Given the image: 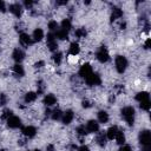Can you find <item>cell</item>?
<instances>
[{"label": "cell", "mask_w": 151, "mask_h": 151, "mask_svg": "<svg viewBox=\"0 0 151 151\" xmlns=\"http://www.w3.org/2000/svg\"><path fill=\"white\" fill-rule=\"evenodd\" d=\"M11 116H13V112H12V110H9V109H6V110H4V112H2V114H1V119H5V120H7Z\"/></svg>", "instance_id": "d6a6232c"}, {"label": "cell", "mask_w": 151, "mask_h": 151, "mask_svg": "<svg viewBox=\"0 0 151 151\" xmlns=\"http://www.w3.org/2000/svg\"><path fill=\"white\" fill-rule=\"evenodd\" d=\"M33 5H34V2L31 1V0H25V1H24V6H25L26 8H28V9H31V8L33 7Z\"/></svg>", "instance_id": "d590c367"}, {"label": "cell", "mask_w": 151, "mask_h": 151, "mask_svg": "<svg viewBox=\"0 0 151 151\" xmlns=\"http://www.w3.org/2000/svg\"><path fill=\"white\" fill-rule=\"evenodd\" d=\"M53 60H54V63H55L57 65H59V64L61 63V60H63V53H60V52H54V53H53Z\"/></svg>", "instance_id": "f546056e"}, {"label": "cell", "mask_w": 151, "mask_h": 151, "mask_svg": "<svg viewBox=\"0 0 151 151\" xmlns=\"http://www.w3.org/2000/svg\"><path fill=\"white\" fill-rule=\"evenodd\" d=\"M53 34H54L55 39H59V40L68 39V32H66V31H64V29H61V28H58Z\"/></svg>", "instance_id": "e0dca14e"}, {"label": "cell", "mask_w": 151, "mask_h": 151, "mask_svg": "<svg viewBox=\"0 0 151 151\" xmlns=\"http://www.w3.org/2000/svg\"><path fill=\"white\" fill-rule=\"evenodd\" d=\"M61 117H63V111L59 110V109H55V110H53V111L51 112V118H52L53 120H60Z\"/></svg>", "instance_id": "83f0119b"}, {"label": "cell", "mask_w": 151, "mask_h": 151, "mask_svg": "<svg viewBox=\"0 0 151 151\" xmlns=\"http://www.w3.org/2000/svg\"><path fill=\"white\" fill-rule=\"evenodd\" d=\"M67 4V1H57V5H59V6H61V5H66Z\"/></svg>", "instance_id": "bcb514c9"}, {"label": "cell", "mask_w": 151, "mask_h": 151, "mask_svg": "<svg viewBox=\"0 0 151 151\" xmlns=\"http://www.w3.org/2000/svg\"><path fill=\"white\" fill-rule=\"evenodd\" d=\"M97 117H98V122L101 124H106L109 122V113L106 111H99L97 113Z\"/></svg>", "instance_id": "44dd1931"}, {"label": "cell", "mask_w": 151, "mask_h": 151, "mask_svg": "<svg viewBox=\"0 0 151 151\" xmlns=\"http://www.w3.org/2000/svg\"><path fill=\"white\" fill-rule=\"evenodd\" d=\"M96 57H97L98 61H100V63H103V64H104V63H107V61L110 60V54H109V52H107V50H106L105 46H100V47H99V50L97 51Z\"/></svg>", "instance_id": "277c9868"}, {"label": "cell", "mask_w": 151, "mask_h": 151, "mask_svg": "<svg viewBox=\"0 0 151 151\" xmlns=\"http://www.w3.org/2000/svg\"><path fill=\"white\" fill-rule=\"evenodd\" d=\"M143 151H151V145H147V146H143Z\"/></svg>", "instance_id": "f6af8a7d"}, {"label": "cell", "mask_w": 151, "mask_h": 151, "mask_svg": "<svg viewBox=\"0 0 151 151\" xmlns=\"http://www.w3.org/2000/svg\"><path fill=\"white\" fill-rule=\"evenodd\" d=\"M117 132H118V127H117L116 125H113V126L109 127V129H107V131H106V133H105V134H106V138H107V139H110V140L114 139V138H116Z\"/></svg>", "instance_id": "ac0fdd59"}, {"label": "cell", "mask_w": 151, "mask_h": 151, "mask_svg": "<svg viewBox=\"0 0 151 151\" xmlns=\"http://www.w3.org/2000/svg\"><path fill=\"white\" fill-rule=\"evenodd\" d=\"M13 73H14L17 77H24L25 70H24V67H22L20 64H15V65L13 66Z\"/></svg>", "instance_id": "cb8c5ba5"}, {"label": "cell", "mask_w": 151, "mask_h": 151, "mask_svg": "<svg viewBox=\"0 0 151 151\" xmlns=\"http://www.w3.org/2000/svg\"><path fill=\"white\" fill-rule=\"evenodd\" d=\"M6 122H7V126L11 129H18L21 126V119L17 116H11Z\"/></svg>", "instance_id": "9c48e42d"}, {"label": "cell", "mask_w": 151, "mask_h": 151, "mask_svg": "<svg viewBox=\"0 0 151 151\" xmlns=\"http://www.w3.org/2000/svg\"><path fill=\"white\" fill-rule=\"evenodd\" d=\"M21 132H22V134H24L25 137H27V138H33V137H35V134H37V129H35L34 126H32V125H28V126L21 127Z\"/></svg>", "instance_id": "7c38bea8"}, {"label": "cell", "mask_w": 151, "mask_h": 151, "mask_svg": "<svg viewBox=\"0 0 151 151\" xmlns=\"http://www.w3.org/2000/svg\"><path fill=\"white\" fill-rule=\"evenodd\" d=\"M114 65H116V70L118 73H124L127 68V59L123 55H117L116 59H114Z\"/></svg>", "instance_id": "7a4b0ae2"}, {"label": "cell", "mask_w": 151, "mask_h": 151, "mask_svg": "<svg viewBox=\"0 0 151 151\" xmlns=\"http://www.w3.org/2000/svg\"><path fill=\"white\" fill-rule=\"evenodd\" d=\"M139 106H140V109H142V110L149 111V110H150V107H151V103H150V100H145V101L139 103Z\"/></svg>", "instance_id": "1f68e13d"}, {"label": "cell", "mask_w": 151, "mask_h": 151, "mask_svg": "<svg viewBox=\"0 0 151 151\" xmlns=\"http://www.w3.org/2000/svg\"><path fill=\"white\" fill-rule=\"evenodd\" d=\"M138 139H139V143H140L142 146L151 145V132H150V130L140 131L139 136H138Z\"/></svg>", "instance_id": "3957f363"}, {"label": "cell", "mask_w": 151, "mask_h": 151, "mask_svg": "<svg viewBox=\"0 0 151 151\" xmlns=\"http://www.w3.org/2000/svg\"><path fill=\"white\" fill-rule=\"evenodd\" d=\"M134 109L132 106H125L122 109V117L127 123L129 126H132L134 124Z\"/></svg>", "instance_id": "6da1fadb"}, {"label": "cell", "mask_w": 151, "mask_h": 151, "mask_svg": "<svg viewBox=\"0 0 151 151\" xmlns=\"http://www.w3.org/2000/svg\"><path fill=\"white\" fill-rule=\"evenodd\" d=\"M46 151H54V146H53L52 144H50V145L47 146V149H46Z\"/></svg>", "instance_id": "ee69618b"}, {"label": "cell", "mask_w": 151, "mask_h": 151, "mask_svg": "<svg viewBox=\"0 0 151 151\" xmlns=\"http://www.w3.org/2000/svg\"><path fill=\"white\" fill-rule=\"evenodd\" d=\"M44 65H45V63H44V61H38V63H35V64H34V67H35V68H41Z\"/></svg>", "instance_id": "60d3db41"}, {"label": "cell", "mask_w": 151, "mask_h": 151, "mask_svg": "<svg viewBox=\"0 0 151 151\" xmlns=\"http://www.w3.org/2000/svg\"><path fill=\"white\" fill-rule=\"evenodd\" d=\"M73 118H74V113H73V111H72V110H67V111L63 112L61 122H63V124H64V125H68V124H71V123H72Z\"/></svg>", "instance_id": "5bb4252c"}, {"label": "cell", "mask_w": 151, "mask_h": 151, "mask_svg": "<svg viewBox=\"0 0 151 151\" xmlns=\"http://www.w3.org/2000/svg\"><path fill=\"white\" fill-rule=\"evenodd\" d=\"M150 42H151V40H150V38H147L146 41L144 42V48H146V50L150 48Z\"/></svg>", "instance_id": "7bdbcfd3"}, {"label": "cell", "mask_w": 151, "mask_h": 151, "mask_svg": "<svg viewBox=\"0 0 151 151\" xmlns=\"http://www.w3.org/2000/svg\"><path fill=\"white\" fill-rule=\"evenodd\" d=\"M81 106H83L84 109H88V107H91L92 105H91V103H90L88 100H83V103H81Z\"/></svg>", "instance_id": "74e56055"}, {"label": "cell", "mask_w": 151, "mask_h": 151, "mask_svg": "<svg viewBox=\"0 0 151 151\" xmlns=\"http://www.w3.org/2000/svg\"><path fill=\"white\" fill-rule=\"evenodd\" d=\"M136 100L142 103V101H145V100H150V94L149 92L146 91H142V92H138L136 94Z\"/></svg>", "instance_id": "d6986e66"}, {"label": "cell", "mask_w": 151, "mask_h": 151, "mask_svg": "<svg viewBox=\"0 0 151 151\" xmlns=\"http://www.w3.org/2000/svg\"><path fill=\"white\" fill-rule=\"evenodd\" d=\"M9 12L12 14H14L17 18H20L21 14H22V6L19 4V2H14V4H11L9 7H8Z\"/></svg>", "instance_id": "52a82bcc"}, {"label": "cell", "mask_w": 151, "mask_h": 151, "mask_svg": "<svg viewBox=\"0 0 151 151\" xmlns=\"http://www.w3.org/2000/svg\"><path fill=\"white\" fill-rule=\"evenodd\" d=\"M86 34H87V32H86V29L85 28H78L76 32H74V35L77 37V38H85L86 37Z\"/></svg>", "instance_id": "f1b7e54d"}, {"label": "cell", "mask_w": 151, "mask_h": 151, "mask_svg": "<svg viewBox=\"0 0 151 151\" xmlns=\"http://www.w3.org/2000/svg\"><path fill=\"white\" fill-rule=\"evenodd\" d=\"M37 97H38L37 92L29 91V92H27V93L25 94V101H26V103H32V101H34V100L37 99Z\"/></svg>", "instance_id": "484cf974"}, {"label": "cell", "mask_w": 151, "mask_h": 151, "mask_svg": "<svg viewBox=\"0 0 151 151\" xmlns=\"http://www.w3.org/2000/svg\"><path fill=\"white\" fill-rule=\"evenodd\" d=\"M76 132L79 134V136H85V134H87V131H86V127H85V125H80V126H78L77 127V130H76Z\"/></svg>", "instance_id": "836d02e7"}, {"label": "cell", "mask_w": 151, "mask_h": 151, "mask_svg": "<svg viewBox=\"0 0 151 151\" xmlns=\"http://www.w3.org/2000/svg\"><path fill=\"white\" fill-rule=\"evenodd\" d=\"M42 38H44V31H42L41 28H35V29L33 31V34H32L33 41H34V42H35V41H41Z\"/></svg>", "instance_id": "2e32d148"}, {"label": "cell", "mask_w": 151, "mask_h": 151, "mask_svg": "<svg viewBox=\"0 0 151 151\" xmlns=\"http://www.w3.org/2000/svg\"><path fill=\"white\" fill-rule=\"evenodd\" d=\"M46 44H47V47L50 51L52 52H57V48H58V42H57V39L54 37L53 33H48L47 34V38H46Z\"/></svg>", "instance_id": "5b68a950"}, {"label": "cell", "mask_w": 151, "mask_h": 151, "mask_svg": "<svg viewBox=\"0 0 151 151\" xmlns=\"http://www.w3.org/2000/svg\"><path fill=\"white\" fill-rule=\"evenodd\" d=\"M7 103V97H6V94H0V106H2V105H5Z\"/></svg>", "instance_id": "8d00e7d4"}, {"label": "cell", "mask_w": 151, "mask_h": 151, "mask_svg": "<svg viewBox=\"0 0 151 151\" xmlns=\"http://www.w3.org/2000/svg\"><path fill=\"white\" fill-rule=\"evenodd\" d=\"M0 11H1V12H6V5H5V2L1 1V0H0Z\"/></svg>", "instance_id": "b9f144b4"}, {"label": "cell", "mask_w": 151, "mask_h": 151, "mask_svg": "<svg viewBox=\"0 0 151 151\" xmlns=\"http://www.w3.org/2000/svg\"><path fill=\"white\" fill-rule=\"evenodd\" d=\"M12 58L17 64H20L25 59V52L21 48H15L12 53Z\"/></svg>", "instance_id": "4fadbf2b"}, {"label": "cell", "mask_w": 151, "mask_h": 151, "mask_svg": "<svg viewBox=\"0 0 151 151\" xmlns=\"http://www.w3.org/2000/svg\"><path fill=\"white\" fill-rule=\"evenodd\" d=\"M85 127H86L87 133H94V132H98V131H99V123H98L97 120L91 119V120H88V122L86 123Z\"/></svg>", "instance_id": "30bf717a"}, {"label": "cell", "mask_w": 151, "mask_h": 151, "mask_svg": "<svg viewBox=\"0 0 151 151\" xmlns=\"http://www.w3.org/2000/svg\"><path fill=\"white\" fill-rule=\"evenodd\" d=\"M93 72V70H92V67H91V65L90 64H84V65H81L80 66V68H79V76L81 77V78H84V79H86L91 73Z\"/></svg>", "instance_id": "ba28073f"}, {"label": "cell", "mask_w": 151, "mask_h": 151, "mask_svg": "<svg viewBox=\"0 0 151 151\" xmlns=\"http://www.w3.org/2000/svg\"><path fill=\"white\" fill-rule=\"evenodd\" d=\"M55 103H57V98H55V96H54V94L48 93V94H46V96H45V98H44V104H45L47 107L55 105Z\"/></svg>", "instance_id": "9a60e30c"}, {"label": "cell", "mask_w": 151, "mask_h": 151, "mask_svg": "<svg viewBox=\"0 0 151 151\" xmlns=\"http://www.w3.org/2000/svg\"><path fill=\"white\" fill-rule=\"evenodd\" d=\"M80 52V47H79V44L78 42H72L68 47V54L71 55H77L78 53Z\"/></svg>", "instance_id": "7402d4cb"}, {"label": "cell", "mask_w": 151, "mask_h": 151, "mask_svg": "<svg viewBox=\"0 0 151 151\" xmlns=\"http://www.w3.org/2000/svg\"><path fill=\"white\" fill-rule=\"evenodd\" d=\"M119 151H132V149H131V146L130 145H122V147L119 149Z\"/></svg>", "instance_id": "f35d334b"}, {"label": "cell", "mask_w": 151, "mask_h": 151, "mask_svg": "<svg viewBox=\"0 0 151 151\" xmlns=\"http://www.w3.org/2000/svg\"><path fill=\"white\" fill-rule=\"evenodd\" d=\"M60 26H61V29H64L66 32H70V29L72 28V22H71L70 19H64L61 21V25Z\"/></svg>", "instance_id": "4316f807"}, {"label": "cell", "mask_w": 151, "mask_h": 151, "mask_svg": "<svg viewBox=\"0 0 151 151\" xmlns=\"http://www.w3.org/2000/svg\"><path fill=\"white\" fill-rule=\"evenodd\" d=\"M37 86H38V91H37V94L39 96V94H41V93L44 92V90H45V85H44V81H42V80L38 81Z\"/></svg>", "instance_id": "e575fe53"}, {"label": "cell", "mask_w": 151, "mask_h": 151, "mask_svg": "<svg viewBox=\"0 0 151 151\" xmlns=\"http://www.w3.org/2000/svg\"><path fill=\"white\" fill-rule=\"evenodd\" d=\"M96 142H97V144H98L99 146L104 147V146L106 145V142H107L106 134H105V133H98V136H97V138H96Z\"/></svg>", "instance_id": "603a6c76"}, {"label": "cell", "mask_w": 151, "mask_h": 151, "mask_svg": "<svg viewBox=\"0 0 151 151\" xmlns=\"http://www.w3.org/2000/svg\"><path fill=\"white\" fill-rule=\"evenodd\" d=\"M77 151H90V149H88L87 145H81V146H79L77 149Z\"/></svg>", "instance_id": "ab89813d"}, {"label": "cell", "mask_w": 151, "mask_h": 151, "mask_svg": "<svg viewBox=\"0 0 151 151\" xmlns=\"http://www.w3.org/2000/svg\"><path fill=\"white\" fill-rule=\"evenodd\" d=\"M122 17H123V11L119 7H113L112 13H111V21H114Z\"/></svg>", "instance_id": "ffe728a7"}, {"label": "cell", "mask_w": 151, "mask_h": 151, "mask_svg": "<svg viewBox=\"0 0 151 151\" xmlns=\"http://www.w3.org/2000/svg\"><path fill=\"white\" fill-rule=\"evenodd\" d=\"M19 41H20V45L21 46H25V47H28V46H31L34 42L33 39H32V37H29L27 33H21L19 35Z\"/></svg>", "instance_id": "8fae6325"}, {"label": "cell", "mask_w": 151, "mask_h": 151, "mask_svg": "<svg viewBox=\"0 0 151 151\" xmlns=\"http://www.w3.org/2000/svg\"><path fill=\"white\" fill-rule=\"evenodd\" d=\"M85 81H86V84L90 85V86H98V85L101 84L100 76H99L98 73H94V72H92V73L85 79Z\"/></svg>", "instance_id": "8992f818"}, {"label": "cell", "mask_w": 151, "mask_h": 151, "mask_svg": "<svg viewBox=\"0 0 151 151\" xmlns=\"http://www.w3.org/2000/svg\"><path fill=\"white\" fill-rule=\"evenodd\" d=\"M32 151H40V150H32Z\"/></svg>", "instance_id": "7dc6e473"}, {"label": "cell", "mask_w": 151, "mask_h": 151, "mask_svg": "<svg viewBox=\"0 0 151 151\" xmlns=\"http://www.w3.org/2000/svg\"><path fill=\"white\" fill-rule=\"evenodd\" d=\"M116 142H117V144L118 145H124L125 144V134H124V132L123 131H120V130H118V132H117V134H116Z\"/></svg>", "instance_id": "d4e9b609"}, {"label": "cell", "mask_w": 151, "mask_h": 151, "mask_svg": "<svg viewBox=\"0 0 151 151\" xmlns=\"http://www.w3.org/2000/svg\"><path fill=\"white\" fill-rule=\"evenodd\" d=\"M48 29L51 31V33H52V32H55V31L58 29V22L54 21V20H51V21L48 22Z\"/></svg>", "instance_id": "4dcf8cb0"}]
</instances>
